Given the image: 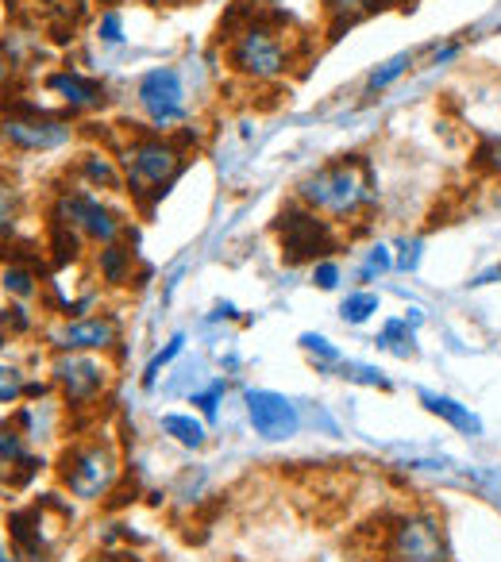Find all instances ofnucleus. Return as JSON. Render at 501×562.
<instances>
[{"mask_svg":"<svg viewBox=\"0 0 501 562\" xmlns=\"http://www.w3.org/2000/svg\"><path fill=\"white\" fill-rule=\"evenodd\" d=\"M298 201L332 220H352L378 201L375 166L363 155H339L298 181Z\"/></svg>","mask_w":501,"mask_h":562,"instance_id":"f257e3e1","label":"nucleus"},{"mask_svg":"<svg viewBox=\"0 0 501 562\" xmlns=\"http://www.w3.org/2000/svg\"><path fill=\"white\" fill-rule=\"evenodd\" d=\"M120 155H124L127 193L140 196L147 209L155 201H163L166 189L186 170V147L163 132H135Z\"/></svg>","mask_w":501,"mask_h":562,"instance_id":"f03ea898","label":"nucleus"},{"mask_svg":"<svg viewBox=\"0 0 501 562\" xmlns=\"http://www.w3.org/2000/svg\"><path fill=\"white\" fill-rule=\"evenodd\" d=\"M227 66L247 81H275L290 70L293 58L282 32L270 20H259V9H255L247 24L227 35Z\"/></svg>","mask_w":501,"mask_h":562,"instance_id":"7ed1b4c3","label":"nucleus"},{"mask_svg":"<svg viewBox=\"0 0 501 562\" xmlns=\"http://www.w3.org/2000/svg\"><path fill=\"white\" fill-rule=\"evenodd\" d=\"M382 562H452L447 528L436 513H401L382 536Z\"/></svg>","mask_w":501,"mask_h":562,"instance_id":"20e7f679","label":"nucleus"},{"mask_svg":"<svg viewBox=\"0 0 501 562\" xmlns=\"http://www.w3.org/2000/svg\"><path fill=\"white\" fill-rule=\"evenodd\" d=\"M278 239H282V258L290 266L301 262H321L336 250V232L332 220H324L321 212H313L309 204H286L278 216Z\"/></svg>","mask_w":501,"mask_h":562,"instance_id":"39448f33","label":"nucleus"},{"mask_svg":"<svg viewBox=\"0 0 501 562\" xmlns=\"http://www.w3.org/2000/svg\"><path fill=\"white\" fill-rule=\"evenodd\" d=\"M120 474V454L112 443H78L63 459V485L78 501H101Z\"/></svg>","mask_w":501,"mask_h":562,"instance_id":"423d86ee","label":"nucleus"},{"mask_svg":"<svg viewBox=\"0 0 501 562\" xmlns=\"http://www.w3.org/2000/svg\"><path fill=\"white\" fill-rule=\"evenodd\" d=\"M135 101H140L143 116L158 127V132H170V127L186 124L189 109H186V81L181 70L174 66H155L140 78L135 86Z\"/></svg>","mask_w":501,"mask_h":562,"instance_id":"0eeeda50","label":"nucleus"},{"mask_svg":"<svg viewBox=\"0 0 501 562\" xmlns=\"http://www.w3.org/2000/svg\"><path fill=\"white\" fill-rule=\"evenodd\" d=\"M55 220L70 224L74 232L81 235V239L101 243V247L116 243V235L124 232V224H120L116 212H112L109 204L101 201V196L89 193V189H74V193H63V196H58Z\"/></svg>","mask_w":501,"mask_h":562,"instance_id":"6e6552de","label":"nucleus"},{"mask_svg":"<svg viewBox=\"0 0 501 562\" xmlns=\"http://www.w3.org/2000/svg\"><path fill=\"white\" fill-rule=\"evenodd\" d=\"M0 135L4 143L16 150H58L74 139V127L66 120H55V116H43V112H32L27 116H9L0 124Z\"/></svg>","mask_w":501,"mask_h":562,"instance_id":"1a4fd4ad","label":"nucleus"},{"mask_svg":"<svg viewBox=\"0 0 501 562\" xmlns=\"http://www.w3.org/2000/svg\"><path fill=\"white\" fill-rule=\"evenodd\" d=\"M243 401H247V420H250V428H255V436L270 439V443L298 436V424H301L298 408H293V401H286L282 393L247 390L243 393Z\"/></svg>","mask_w":501,"mask_h":562,"instance_id":"9d476101","label":"nucleus"},{"mask_svg":"<svg viewBox=\"0 0 501 562\" xmlns=\"http://www.w3.org/2000/svg\"><path fill=\"white\" fill-rule=\"evenodd\" d=\"M55 382L66 401L86 405V401L101 397V390L109 385V367L97 362L93 355H86V351H70L55 362Z\"/></svg>","mask_w":501,"mask_h":562,"instance_id":"9b49d317","label":"nucleus"},{"mask_svg":"<svg viewBox=\"0 0 501 562\" xmlns=\"http://www.w3.org/2000/svg\"><path fill=\"white\" fill-rule=\"evenodd\" d=\"M120 339L116 316H78V321H66L63 328L51 331V344L63 355L70 351H109Z\"/></svg>","mask_w":501,"mask_h":562,"instance_id":"f8f14e48","label":"nucleus"},{"mask_svg":"<svg viewBox=\"0 0 501 562\" xmlns=\"http://www.w3.org/2000/svg\"><path fill=\"white\" fill-rule=\"evenodd\" d=\"M47 89L58 93L74 112H89V109H104L109 101V89L101 86L97 78H86L78 70H63V74H51L47 78Z\"/></svg>","mask_w":501,"mask_h":562,"instance_id":"ddd939ff","label":"nucleus"},{"mask_svg":"<svg viewBox=\"0 0 501 562\" xmlns=\"http://www.w3.org/2000/svg\"><path fill=\"white\" fill-rule=\"evenodd\" d=\"M9 536H12V543H16V551L24 554V559L43 562V554H47V539H43L40 505L24 508V513H12L9 516Z\"/></svg>","mask_w":501,"mask_h":562,"instance_id":"4468645a","label":"nucleus"},{"mask_svg":"<svg viewBox=\"0 0 501 562\" xmlns=\"http://www.w3.org/2000/svg\"><path fill=\"white\" fill-rule=\"evenodd\" d=\"M421 405L428 408L432 416H439V420H444L447 428L463 431V436H482V420H478V416L470 413V405H463V401L447 397V393L421 390Z\"/></svg>","mask_w":501,"mask_h":562,"instance_id":"2eb2a0df","label":"nucleus"},{"mask_svg":"<svg viewBox=\"0 0 501 562\" xmlns=\"http://www.w3.org/2000/svg\"><path fill=\"white\" fill-rule=\"evenodd\" d=\"M409 313H413V316H401V321H386L382 331H378V339H375V344L382 347V351L398 355V359H413V355H416L413 331H416V324H421V313H416V308H409Z\"/></svg>","mask_w":501,"mask_h":562,"instance_id":"dca6fc26","label":"nucleus"},{"mask_svg":"<svg viewBox=\"0 0 501 562\" xmlns=\"http://www.w3.org/2000/svg\"><path fill=\"white\" fill-rule=\"evenodd\" d=\"M382 9V0H324V16L332 24V40L347 27H355L359 20H367L370 12Z\"/></svg>","mask_w":501,"mask_h":562,"instance_id":"f3484780","label":"nucleus"},{"mask_svg":"<svg viewBox=\"0 0 501 562\" xmlns=\"http://www.w3.org/2000/svg\"><path fill=\"white\" fill-rule=\"evenodd\" d=\"M163 431L174 439V443H181V447H189V451H197V447H204V424L201 420H193V416H186V413H166L163 420Z\"/></svg>","mask_w":501,"mask_h":562,"instance_id":"a211bd4d","label":"nucleus"},{"mask_svg":"<svg viewBox=\"0 0 501 562\" xmlns=\"http://www.w3.org/2000/svg\"><path fill=\"white\" fill-rule=\"evenodd\" d=\"M81 178L89 181V186H101V189H124V173L112 166V158L104 155H86L81 158Z\"/></svg>","mask_w":501,"mask_h":562,"instance_id":"6ab92c4d","label":"nucleus"},{"mask_svg":"<svg viewBox=\"0 0 501 562\" xmlns=\"http://www.w3.org/2000/svg\"><path fill=\"white\" fill-rule=\"evenodd\" d=\"M97 262H101V278L112 281V285H124L132 278V250H124L120 243H109Z\"/></svg>","mask_w":501,"mask_h":562,"instance_id":"aec40b11","label":"nucleus"},{"mask_svg":"<svg viewBox=\"0 0 501 562\" xmlns=\"http://www.w3.org/2000/svg\"><path fill=\"white\" fill-rule=\"evenodd\" d=\"M413 63L416 58L413 55H393L390 63H382L378 70H370V78H367V93H382V89H390L398 78H405L409 70H413Z\"/></svg>","mask_w":501,"mask_h":562,"instance_id":"412c9836","label":"nucleus"},{"mask_svg":"<svg viewBox=\"0 0 501 562\" xmlns=\"http://www.w3.org/2000/svg\"><path fill=\"white\" fill-rule=\"evenodd\" d=\"M378 293H370V290H359V293H352V297L339 305V316H344V324H367L370 316L378 313Z\"/></svg>","mask_w":501,"mask_h":562,"instance_id":"4be33fe9","label":"nucleus"},{"mask_svg":"<svg viewBox=\"0 0 501 562\" xmlns=\"http://www.w3.org/2000/svg\"><path fill=\"white\" fill-rule=\"evenodd\" d=\"M20 220V189L9 186V178L0 173V235H9Z\"/></svg>","mask_w":501,"mask_h":562,"instance_id":"5701e85b","label":"nucleus"},{"mask_svg":"<svg viewBox=\"0 0 501 562\" xmlns=\"http://www.w3.org/2000/svg\"><path fill=\"white\" fill-rule=\"evenodd\" d=\"M12 462H27L24 436H20L12 424H0V470L12 467Z\"/></svg>","mask_w":501,"mask_h":562,"instance_id":"b1692460","label":"nucleus"},{"mask_svg":"<svg viewBox=\"0 0 501 562\" xmlns=\"http://www.w3.org/2000/svg\"><path fill=\"white\" fill-rule=\"evenodd\" d=\"M181 347H186V336H174L170 344H166L163 351H158L155 359L147 362V370H143V385H147V390L158 382V374H163V367H170V362L178 359V355H181Z\"/></svg>","mask_w":501,"mask_h":562,"instance_id":"393cba45","label":"nucleus"},{"mask_svg":"<svg viewBox=\"0 0 501 562\" xmlns=\"http://www.w3.org/2000/svg\"><path fill=\"white\" fill-rule=\"evenodd\" d=\"M339 378H352L359 385H375V390H390V378L375 367H352V362H339Z\"/></svg>","mask_w":501,"mask_h":562,"instance_id":"a878e982","label":"nucleus"},{"mask_svg":"<svg viewBox=\"0 0 501 562\" xmlns=\"http://www.w3.org/2000/svg\"><path fill=\"white\" fill-rule=\"evenodd\" d=\"M4 290H9L12 297H32L35 273L24 270V266H9V270H4Z\"/></svg>","mask_w":501,"mask_h":562,"instance_id":"bb28decb","label":"nucleus"},{"mask_svg":"<svg viewBox=\"0 0 501 562\" xmlns=\"http://www.w3.org/2000/svg\"><path fill=\"white\" fill-rule=\"evenodd\" d=\"M301 347H305V351L313 355V359L329 362V367H339V362H344V359H339L336 347H332L324 336H313V331H305V336H301Z\"/></svg>","mask_w":501,"mask_h":562,"instance_id":"cd10ccee","label":"nucleus"},{"mask_svg":"<svg viewBox=\"0 0 501 562\" xmlns=\"http://www.w3.org/2000/svg\"><path fill=\"white\" fill-rule=\"evenodd\" d=\"M97 40L109 43V47H116V43H124V20H120L116 9H109L101 16V24H97Z\"/></svg>","mask_w":501,"mask_h":562,"instance_id":"c85d7f7f","label":"nucleus"},{"mask_svg":"<svg viewBox=\"0 0 501 562\" xmlns=\"http://www.w3.org/2000/svg\"><path fill=\"white\" fill-rule=\"evenodd\" d=\"M386 270H393V255H390V247H382V243H378V247H370L367 266H363L359 278H363V281H370L375 273H386Z\"/></svg>","mask_w":501,"mask_h":562,"instance_id":"c756f323","label":"nucleus"},{"mask_svg":"<svg viewBox=\"0 0 501 562\" xmlns=\"http://www.w3.org/2000/svg\"><path fill=\"white\" fill-rule=\"evenodd\" d=\"M478 166H482L486 173H493V178H501V135H493V139L482 143V150H478Z\"/></svg>","mask_w":501,"mask_h":562,"instance_id":"7c9ffc66","label":"nucleus"},{"mask_svg":"<svg viewBox=\"0 0 501 562\" xmlns=\"http://www.w3.org/2000/svg\"><path fill=\"white\" fill-rule=\"evenodd\" d=\"M313 285H321L324 293H332L339 285V266L332 262V258H321V262H313Z\"/></svg>","mask_w":501,"mask_h":562,"instance_id":"2f4dec72","label":"nucleus"},{"mask_svg":"<svg viewBox=\"0 0 501 562\" xmlns=\"http://www.w3.org/2000/svg\"><path fill=\"white\" fill-rule=\"evenodd\" d=\"M227 385L224 382H212V390L209 393H193V405L201 408L209 420H216V405H220V393H224Z\"/></svg>","mask_w":501,"mask_h":562,"instance_id":"473e14b6","label":"nucleus"},{"mask_svg":"<svg viewBox=\"0 0 501 562\" xmlns=\"http://www.w3.org/2000/svg\"><path fill=\"white\" fill-rule=\"evenodd\" d=\"M20 393H24V378H20V370L0 367V401H16Z\"/></svg>","mask_w":501,"mask_h":562,"instance_id":"72a5a7b5","label":"nucleus"},{"mask_svg":"<svg viewBox=\"0 0 501 562\" xmlns=\"http://www.w3.org/2000/svg\"><path fill=\"white\" fill-rule=\"evenodd\" d=\"M416 262H421V239H413V243H401V258L393 266H401V270H416Z\"/></svg>","mask_w":501,"mask_h":562,"instance_id":"f704fd0d","label":"nucleus"},{"mask_svg":"<svg viewBox=\"0 0 501 562\" xmlns=\"http://www.w3.org/2000/svg\"><path fill=\"white\" fill-rule=\"evenodd\" d=\"M459 50H463V43L455 40V43H444V47H436L432 50V66H444V63H452V58H459Z\"/></svg>","mask_w":501,"mask_h":562,"instance_id":"c9c22d12","label":"nucleus"},{"mask_svg":"<svg viewBox=\"0 0 501 562\" xmlns=\"http://www.w3.org/2000/svg\"><path fill=\"white\" fill-rule=\"evenodd\" d=\"M89 562H143V559H135V554H97Z\"/></svg>","mask_w":501,"mask_h":562,"instance_id":"e433bc0d","label":"nucleus"},{"mask_svg":"<svg viewBox=\"0 0 501 562\" xmlns=\"http://www.w3.org/2000/svg\"><path fill=\"white\" fill-rule=\"evenodd\" d=\"M147 4H163V0H147Z\"/></svg>","mask_w":501,"mask_h":562,"instance_id":"4c0bfd02","label":"nucleus"}]
</instances>
